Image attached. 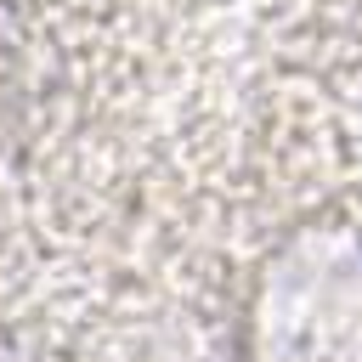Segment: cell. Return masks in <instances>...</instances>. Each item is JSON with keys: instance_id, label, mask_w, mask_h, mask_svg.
Here are the masks:
<instances>
[{"instance_id": "cell-1", "label": "cell", "mask_w": 362, "mask_h": 362, "mask_svg": "<svg viewBox=\"0 0 362 362\" xmlns=\"http://www.w3.org/2000/svg\"><path fill=\"white\" fill-rule=\"evenodd\" d=\"M232 362H362V221L300 215L243 272Z\"/></svg>"}]
</instances>
